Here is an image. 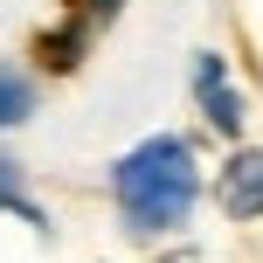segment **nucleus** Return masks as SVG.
<instances>
[{
	"label": "nucleus",
	"instance_id": "f257e3e1",
	"mask_svg": "<svg viewBox=\"0 0 263 263\" xmlns=\"http://www.w3.org/2000/svg\"><path fill=\"white\" fill-rule=\"evenodd\" d=\"M111 194H118L132 236H166V229H180L187 208H194V194H201V166H194V153H187V139H166V132H159V139L132 145L118 166H111Z\"/></svg>",
	"mask_w": 263,
	"mask_h": 263
},
{
	"label": "nucleus",
	"instance_id": "f03ea898",
	"mask_svg": "<svg viewBox=\"0 0 263 263\" xmlns=\"http://www.w3.org/2000/svg\"><path fill=\"white\" fill-rule=\"evenodd\" d=\"M63 7H69V21L55 28V35H42V42H35L42 69H77V63H83V49H90V42L104 35L111 21H118L125 0H63Z\"/></svg>",
	"mask_w": 263,
	"mask_h": 263
},
{
	"label": "nucleus",
	"instance_id": "7ed1b4c3",
	"mask_svg": "<svg viewBox=\"0 0 263 263\" xmlns=\"http://www.w3.org/2000/svg\"><path fill=\"white\" fill-rule=\"evenodd\" d=\"M215 201H222L229 222H256L263 215V153H236L215 173Z\"/></svg>",
	"mask_w": 263,
	"mask_h": 263
},
{
	"label": "nucleus",
	"instance_id": "20e7f679",
	"mask_svg": "<svg viewBox=\"0 0 263 263\" xmlns=\"http://www.w3.org/2000/svg\"><path fill=\"white\" fill-rule=\"evenodd\" d=\"M194 97H201V111H208L222 132H242V97L229 90V63L222 55H201L194 63Z\"/></svg>",
	"mask_w": 263,
	"mask_h": 263
},
{
	"label": "nucleus",
	"instance_id": "39448f33",
	"mask_svg": "<svg viewBox=\"0 0 263 263\" xmlns=\"http://www.w3.org/2000/svg\"><path fill=\"white\" fill-rule=\"evenodd\" d=\"M28 111H35V83H28L21 69H7V63H0V132H7V125H21Z\"/></svg>",
	"mask_w": 263,
	"mask_h": 263
},
{
	"label": "nucleus",
	"instance_id": "423d86ee",
	"mask_svg": "<svg viewBox=\"0 0 263 263\" xmlns=\"http://www.w3.org/2000/svg\"><path fill=\"white\" fill-rule=\"evenodd\" d=\"M0 208H14V215H28V222H42V208L21 194V166H14L7 153H0Z\"/></svg>",
	"mask_w": 263,
	"mask_h": 263
}]
</instances>
